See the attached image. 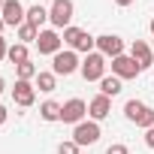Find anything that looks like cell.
Returning <instances> with one entry per match:
<instances>
[{
  "label": "cell",
  "mask_w": 154,
  "mask_h": 154,
  "mask_svg": "<svg viewBox=\"0 0 154 154\" xmlns=\"http://www.w3.org/2000/svg\"><path fill=\"white\" fill-rule=\"evenodd\" d=\"M72 12H75L72 0H54L51 9H48V21H51V27H54V30H66L69 21H72Z\"/></svg>",
  "instance_id": "obj_3"
},
{
  "label": "cell",
  "mask_w": 154,
  "mask_h": 154,
  "mask_svg": "<svg viewBox=\"0 0 154 154\" xmlns=\"http://www.w3.org/2000/svg\"><path fill=\"white\" fill-rule=\"evenodd\" d=\"M6 54H9V45H6V39H3V36H0V60H3Z\"/></svg>",
  "instance_id": "obj_26"
},
{
  "label": "cell",
  "mask_w": 154,
  "mask_h": 154,
  "mask_svg": "<svg viewBox=\"0 0 154 154\" xmlns=\"http://www.w3.org/2000/svg\"><path fill=\"white\" fill-rule=\"evenodd\" d=\"M100 94H106V97L121 94V79H118V75H103V79H100Z\"/></svg>",
  "instance_id": "obj_17"
},
{
  "label": "cell",
  "mask_w": 154,
  "mask_h": 154,
  "mask_svg": "<svg viewBox=\"0 0 154 154\" xmlns=\"http://www.w3.org/2000/svg\"><path fill=\"white\" fill-rule=\"evenodd\" d=\"M6 60H12L15 66H18V63H24V60H30V51H27V45H24V42H15V45H9V54H6Z\"/></svg>",
  "instance_id": "obj_18"
},
{
  "label": "cell",
  "mask_w": 154,
  "mask_h": 154,
  "mask_svg": "<svg viewBox=\"0 0 154 154\" xmlns=\"http://www.w3.org/2000/svg\"><path fill=\"white\" fill-rule=\"evenodd\" d=\"M106 154H130V148H127L124 142H115V145H109V148H106Z\"/></svg>",
  "instance_id": "obj_24"
},
{
  "label": "cell",
  "mask_w": 154,
  "mask_h": 154,
  "mask_svg": "<svg viewBox=\"0 0 154 154\" xmlns=\"http://www.w3.org/2000/svg\"><path fill=\"white\" fill-rule=\"evenodd\" d=\"M33 100H36V85L33 82H15V88H12V103L15 106H21V109H27V106H33Z\"/></svg>",
  "instance_id": "obj_11"
},
{
  "label": "cell",
  "mask_w": 154,
  "mask_h": 154,
  "mask_svg": "<svg viewBox=\"0 0 154 154\" xmlns=\"http://www.w3.org/2000/svg\"><path fill=\"white\" fill-rule=\"evenodd\" d=\"M60 45H63V39H60V30H39V36H36V48H39V54H57L60 51Z\"/></svg>",
  "instance_id": "obj_8"
},
{
  "label": "cell",
  "mask_w": 154,
  "mask_h": 154,
  "mask_svg": "<svg viewBox=\"0 0 154 154\" xmlns=\"http://www.w3.org/2000/svg\"><path fill=\"white\" fill-rule=\"evenodd\" d=\"M39 118L42 121H60V103H54V100H45L42 106H39Z\"/></svg>",
  "instance_id": "obj_15"
},
{
  "label": "cell",
  "mask_w": 154,
  "mask_h": 154,
  "mask_svg": "<svg viewBox=\"0 0 154 154\" xmlns=\"http://www.w3.org/2000/svg\"><path fill=\"white\" fill-rule=\"evenodd\" d=\"M82 33H85L82 27H72V24H69V27H66V30L60 33V39H63V42H66L69 48H75V45H79V39H82Z\"/></svg>",
  "instance_id": "obj_20"
},
{
  "label": "cell",
  "mask_w": 154,
  "mask_h": 154,
  "mask_svg": "<svg viewBox=\"0 0 154 154\" xmlns=\"http://www.w3.org/2000/svg\"><path fill=\"white\" fill-rule=\"evenodd\" d=\"M148 30H151V33H154V18H151V24H148Z\"/></svg>",
  "instance_id": "obj_31"
},
{
  "label": "cell",
  "mask_w": 154,
  "mask_h": 154,
  "mask_svg": "<svg viewBox=\"0 0 154 154\" xmlns=\"http://www.w3.org/2000/svg\"><path fill=\"white\" fill-rule=\"evenodd\" d=\"M85 115H88V103L85 100H79V97H72V100H66L63 106H60V121L63 124H82L85 121Z\"/></svg>",
  "instance_id": "obj_6"
},
{
  "label": "cell",
  "mask_w": 154,
  "mask_h": 154,
  "mask_svg": "<svg viewBox=\"0 0 154 154\" xmlns=\"http://www.w3.org/2000/svg\"><path fill=\"white\" fill-rule=\"evenodd\" d=\"M100 136H103V130H100V121H82V124H75L72 127V142L75 145H94V142H100Z\"/></svg>",
  "instance_id": "obj_4"
},
{
  "label": "cell",
  "mask_w": 154,
  "mask_h": 154,
  "mask_svg": "<svg viewBox=\"0 0 154 154\" xmlns=\"http://www.w3.org/2000/svg\"><path fill=\"white\" fill-rule=\"evenodd\" d=\"M27 9L21 6V0H3V9H0V18H3L9 27H21L24 24Z\"/></svg>",
  "instance_id": "obj_9"
},
{
  "label": "cell",
  "mask_w": 154,
  "mask_h": 154,
  "mask_svg": "<svg viewBox=\"0 0 154 154\" xmlns=\"http://www.w3.org/2000/svg\"><path fill=\"white\" fill-rule=\"evenodd\" d=\"M15 72H18V79H21V82H33L36 75H39V69H36V63H30V60H24V63H18V66H15Z\"/></svg>",
  "instance_id": "obj_19"
},
{
  "label": "cell",
  "mask_w": 154,
  "mask_h": 154,
  "mask_svg": "<svg viewBox=\"0 0 154 154\" xmlns=\"http://www.w3.org/2000/svg\"><path fill=\"white\" fill-rule=\"evenodd\" d=\"M94 48H97V36H91V33L85 30V33H82V39H79V45H75L72 51H85V54H91Z\"/></svg>",
  "instance_id": "obj_21"
},
{
  "label": "cell",
  "mask_w": 154,
  "mask_h": 154,
  "mask_svg": "<svg viewBox=\"0 0 154 154\" xmlns=\"http://www.w3.org/2000/svg\"><path fill=\"white\" fill-rule=\"evenodd\" d=\"M145 145L154 151V127H151V130H145Z\"/></svg>",
  "instance_id": "obj_25"
},
{
  "label": "cell",
  "mask_w": 154,
  "mask_h": 154,
  "mask_svg": "<svg viewBox=\"0 0 154 154\" xmlns=\"http://www.w3.org/2000/svg\"><path fill=\"white\" fill-rule=\"evenodd\" d=\"M36 36H39L36 27H30V24H21V27H18V42L30 45V42H36Z\"/></svg>",
  "instance_id": "obj_22"
},
{
  "label": "cell",
  "mask_w": 154,
  "mask_h": 154,
  "mask_svg": "<svg viewBox=\"0 0 154 154\" xmlns=\"http://www.w3.org/2000/svg\"><path fill=\"white\" fill-rule=\"evenodd\" d=\"M45 21H48V9H45V6H39V3L27 6V15H24V24H30V27L42 30V24H45Z\"/></svg>",
  "instance_id": "obj_14"
},
{
  "label": "cell",
  "mask_w": 154,
  "mask_h": 154,
  "mask_svg": "<svg viewBox=\"0 0 154 154\" xmlns=\"http://www.w3.org/2000/svg\"><path fill=\"white\" fill-rule=\"evenodd\" d=\"M151 72H154V66H151Z\"/></svg>",
  "instance_id": "obj_33"
},
{
  "label": "cell",
  "mask_w": 154,
  "mask_h": 154,
  "mask_svg": "<svg viewBox=\"0 0 154 154\" xmlns=\"http://www.w3.org/2000/svg\"><path fill=\"white\" fill-rule=\"evenodd\" d=\"M75 69H82V63H79V54H75L72 48L57 51V54L51 57V72H54V75H72Z\"/></svg>",
  "instance_id": "obj_5"
},
{
  "label": "cell",
  "mask_w": 154,
  "mask_h": 154,
  "mask_svg": "<svg viewBox=\"0 0 154 154\" xmlns=\"http://www.w3.org/2000/svg\"><path fill=\"white\" fill-rule=\"evenodd\" d=\"M3 27H6V21H3V18H0V36H3Z\"/></svg>",
  "instance_id": "obj_29"
},
{
  "label": "cell",
  "mask_w": 154,
  "mask_h": 154,
  "mask_svg": "<svg viewBox=\"0 0 154 154\" xmlns=\"http://www.w3.org/2000/svg\"><path fill=\"white\" fill-rule=\"evenodd\" d=\"M3 91H6V82H3V79H0V94H3Z\"/></svg>",
  "instance_id": "obj_30"
},
{
  "label": "cell",
  "mask_w": 154,
  "mask_h": 154,
  "mask_svg": "<svg viewBox=\"0 0 154 154\" xmlns=\"http://www.w3.org/2000/svg\"><path fill=\"white\" fill-rule=\"evenodd\" d=\"M106 57L100 54V51H91V54H85V60H82V79L85 82H100L103 79V75H106Z\"/></svg>",
  "instance_id": "obj_2"
},
{
  "label": "cell",
  "mask_w": 154,
  "mask_h": 154,
  "mask_svg": "<svg viewBox=\"0 0 154 154\" xmlns=\"http://www.w3.org/2000/svg\"><path fill=\"white\" fill-rule=\"evenodd\" d=\"M130 57H133L142 69L154 66V48H151L145 39H133V45H130Z\"/></svg>",
  "instance_id": "obj_12"
},
{
  "label": "cell",
  "mask_w": 154,
  "mask_h": 154,
  "mask_svg": "<svg viewBox=\"0 0 154 154\" xmlns=\"http://www.w3.org/2000/svg\"><path fill=\"white\" fill-rule=\"evenodd\" d=\"M124 115H127L130 124H136V127H142V130H151V127H154V109L145 106V103H139V100H127Z\"/></svg>",
  "instance_id": "obj_1"
},
{
  "label": "cell",
  "mask_w": 154,
  "mask_h": 154,
  "mask_svg": "<svg viewBox=\"0 0 154 154\" xmlns=\"http://www.w3.org/2000/svg\"><path fill=\"white\" fill-rule=\"evenodd\" d=\"M33 85H36L39 91H45V94H51V91L57 88V75H54L51 69H48V72H39L36 79H33Z\"/></svg>",
  "instance_id": "obj_16"
},
{
  "label": "cell",
  "mask_w": 154,
  "mask_h": 154,
  "mask_svg": "<svg viewBox=\"0 0 154 154\" xmlns=\"http://www.w3.org/2000/svg\"><path fill=\"white\" fill-rule=\"evenodd\" d=\"M139 72H142V66H139L130 54H118V57H112V75H118L121 82H124V79H136Z\"/></svg>",
  "instance_id": "obj_7"
},
{
  "label": "cell",
  "mask_w": 154,
  "mask_h": 154,
  "mask_svg": "<svg viewBox=\"0 0 154 154\" xmlns=\"http://www.w3.org/2000/svg\"><path fill=\"white\" fill-rule=\"evenodd\" d=\"M97 51L103 57H118V54H124V39L118 33H103V36H97Z\"/></svg>",
  "instance_id": "obj_10"
},
{
  "label": "cell",
  "mask_w": 154,
  "mask_h": 154,
  "mask_svg": "<svg viewBox=\"0 0 154 154\" xmlns=\"http://www.w3.org/2000/svg\"><path fill=\"white\" fill-rule=\"evenodd\" d=\"M109 112H112V97H106V94H97V97L88 103L91 121H103V118H109Z\"/></svg>",
  "instance_id": "obj_13"
},
{
  "label": "cell",
  "mask_w": 154,
  "mask_h": 154,
  "mask_svg": "<svg viewBox=\"0 0 154 154\" xmlns=\"http://www.w3.org/2000/svg\"><path fill=\"white\" fill-rule=\"evenodd\" d=\"M6 115H9V112H6V106H0V124H6Z\"/></svg>",
  "instance_id": "obj_27"
},
{
  "label": "cell",
  "mask_w": 154,
  "mask_h": 154,
  "mask_svg": "<svg viewBox=\"0 0 154 154\" xmlns=\"http://www.w3.org/2000/svg\"><path fill=\"white\" fill-rule=\"evenodd\" d=\"M115 3H118V6H130V3H133V0H115Z\"/></svg>",
  "instance_id": "obj_28"
},
{
  "label": "cell",
  "mask_w": 154,
  "mask_h": 154,
  "mask_svg": "<svg viewBox=\"0 0 154 154\" xmlns=\"http://www.w3.org/2000/svg\"><path fill=\"white\" fill-rule=\"evenodd\" d=\"M57 154H79V145H75L72 139H69V142H60V145H57Z\"/></svg>",
  "instance_id": "obj_23"
},
{
  "label": "cell",
  "mask_w": 154,
  "mask_h": 154,
  "mask_svg": "<svg viewBox=\"0 0 154 154\" xmlns=\"http://www.w3.org/2000/svg\"><path fill=\"white\" fill-rule=\"evenodd\" d=\"M0 9H3V0H0Z\"/></svg>",
  "instance_id": "obj_32"
}]
</instances>
